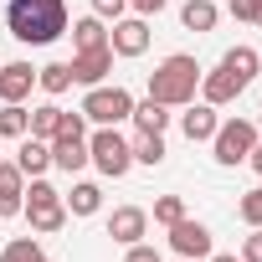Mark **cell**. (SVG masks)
Wrapping results in <instances>:
<instances>
[{
  "label": "cell",
  "mask_w": 262,
  "mask_h": 262,
  "mask_svg": "<svg viewBox=\"0 0 262 262\" xmlns=\"http://www.w3.org/2000/svg\"><path fill=\"white\" fill-rule=\"evenodd\" d=\"M36 88V67L31 62H6L0 67V103H26Z\"/></svg>",
  "instance_id": "cell-10"
},
{
  "label": "cell",
  "mask_w": 262,
  "mask_h": 262,
  "mask_svg": "<svg viewBox=\"0 0 262 262\" xmlns=\"http://www.w3.org/2000/svg\"><path fill=\"white\" fill-rule=\"evenodd\" d=\"M128 113H134V93L128 88H108V82H98V88H88V98H82V118L93 123V128H118Z\"/></svg>",
  "instance_id": "cell-4"
},
{
  "label": "cell",
  "mask_w": 262,
  "mask_h": 262,
  "mask_svg": "<svg viewBox=\"0 0 262 262\" xmlns=\"http://www.w3.org/2000/svg\"><path fill=\"white\" fill-rule=\"evenodd\" d=\"M41 262H47V257H41Z\"/></svg>",
  "instance_id": "cell-41"
},
{
  "label": "cell",
  "mask_w": 262,
  "mask_h": 262,
  "mask_svg": "<svg viewBox=\"0 0 262 262\" xmlns=\"http://www.w3.org/2000/svg\"><path fill=\"white\" fill-rule=\"evenodd\" d=\"M236 216H242L247 226H262V185H257V190H247V195L236 201Z\"/></svg>",
  "instance_id": "cell-28"
},
{
  "label": "cell",
  "mask_w": 262,
  "mask_h": 262,
  "mask_svg": "<svg viewBox=\"0 0 262 262\" xmlns=\"http://www.w3.org/2000/svg\"><path fill=\"white\" fill-rule=\"evenodd\" d=\"M0 262H41V247H36V236H11L6 247H0Z\"/></svg>",
  "instance_id": "cell-26"
},
{
  "label": "cell",
  "mask_w": 262,
  "mask_h": 262,
  "mask_svg": "<svg viewBox=\"0 0 262 262\" xmlns=\"http://www.w3.org/2000/svg\"><path fill=\"white\" fill-rule=\"evenodd\" d=\"M0 144H6V139H0ZM0 160H6V149H0Z\"/></svg>",
  "instance_id": "cell-37"
},
{
  "label": "cell",
  "mask_w": 262,
  "mask_h": 262,
  "mask_svg": "<svg viewBox=\"0 0 262 262\" xmlns=\"http://www.w3.org/2000/svg\"><path fill=\"white\" fill-rule=\"evenodd\" d=\"M123 262H165V257H160V252H155L149 242H134V247L123 252Z\"/></svg>",
  "instance_id": "cell-33"
},
{
  "label": "cell",
  "mask_w": 262,
  "mask_h": 262,
  "mask_svg": "<svg viewBox=\"0 0 262 262\" xmlns=\"http://www.w3.org/2000/svg\"><path fill=\"white\" fill-rule=\"evenodd\" d=\"M242 262H262V226H252V236H242Z\"/></svg>",
  "instance_id": "cell-31"
},
{
  "label": "cell",
  "mask_w": 262,
  "mask_h": 262,
  "mask_svg": "<svg viewBox=\"0 0 262 262\" xmlns=\"http://www.w3.org/2000/svg\"><path fill=\"white\" fill-rule=\"evenodd\" d=\"M247 165H252V170L262 175V144H252V155H247Z\"/></svg>",
  "instance_id": "cell-35"
},
{
  "label": "cell",
  "mask_w": 262,
  "mask_h": 262,
  "mask_svg": "<svg viewBox=\"0 0 262 262\" xmlns=\"http://www.w3.org/2000/svg\"><path fill=\"white\" fill-rule=\"evenodd\" d=\"M216 108L211 103H185V113H180V128H185V139L190 144H211V134H216Z\"/></svg>",
  "instance_id": "cell-14"
},
{
  "label": "cell",
  "mask_w": 262,
  "mask_h": 262,
  "mask_svg": "<svg viewBox=\"0 0 262 262\" xmlns=\"http://www.w3.org/2000/svg\"><path fill=\"white\" fill-rule=\"evenodd\" d=\"M62 206H67V216H98V211H103V190H98L93 180H77V185L62 195Z\"/></svg>",
  "instance_id": "cell-17"
},
{
  "label": "cell",
  "mask_w": 262,
  "mask_h": 262,
  "mask_svg": "<svg viewBox=\"0 0 262 262\" xmlns=\"http://www.w3.org/2000/svg\"><path fill=\"white\" fill-rule=\"evenodd\" d=\"M211 262H242V257H231V252H211Z\"/></svg>",
  "instance_id": "cell-36"
},
{
  "label": "cell",
  "mask_w": 262,
  "mask_h": 262,
  "mask_svg": "<svg viewBox=\"0 0 262 262\" xmlns=\"http://www.w3.org/2000/svg\"><path fill=\"white\" fill-rule=\"evenodd\" d=\"M221 67H226V72H231V77L247 88V82L262 72V52H257V47H231V52L221 57Z\"/></svg>",
  "instance_id": "cell-16"
},
{
  "label": "cell",
  "mask_w": 262,
  "mask_h": 262,
  "mask_svg": "<svg viewBox=\"0 0 262 262\" xmlns=\"http://www.w3.org/2000/svg\"><path fill=\"white\" fill-rule=\"evenodd\" d=\"M144 231H149V211H139V206H118V211L108 216V236H113L118 247L144 242Z\"/></svg>",
  "instance_id": "cell-9"
},
{
  "label": "cell",
  "mask_w": 262,
  "mask_h": 262,
  "mask_svg": "<svg viewBox=\"0 0 262 262\" xmlns=\"http://www.w3.org/2000/svg\"><path fill=\"white\" fill-rule=\"evenodd\" d=\"M21 201H26V175L16 160H0V216H21Z\"/></svg>",
  "instance_id": "cell-13"
},
{
  "label": "cell",
  "mask_w": 262,
  "mask_h": 262,
  "mask_svg": "<svg viewBox=\"0 0 262 262\" xmlns=\"http://www.w3.org/2000/svg\"><path fill=\"white\" fill-rule=\"evenodd\" d=\"M128 11V0H93V16H103V21H118Z\"/></svg>",
  "instance_id": "cell-32"
},
{
  "label": "cell",
  "mask_w": 262,
  "mask_h": 262,
  "mask_svg": "<svg viewBox=\"0 0 262 262\" xmlns=\"http://www.w3.org/2000/svg\"><path fill=\"white\" fill-rule=\"evenodd\" d=\"M226 11H231L236 21H252V26H257V16H262V0H226Z\"/></svg>",
  "instance_id": "cell-30"
},
{
  "label": "cell",
  "mask_w": 262,
  "mask_h": 262,
  "mask_svg": "<svg viewBox=\"0 0 262 262\" xmlns=\"http://www.w3.org/2000/svg\"><path fill=\"white\" fill-rule=\"evenodd\" d=\"M252 144H257V123L252 118H226V123H216V134H211V149H216V165H247V155H252Z\"/></svg>",
  "instance_id": "cell-6"
},
{
  "label": "cell",
  "mask_w": 262,
  "mask_h": 262,
  "mask_svg": "<svg viewBox=\"0 0 262 262\" xmlns=\"http://www.w3.org/2000/svg\"><path fill=\"white\" fill-rule=\"evenodd\" d=\"M128 118H134L139 134H165V128H170V108H165V103H155V98L134 103V113H128Z\"/></svg>",
  "instance_id": "cell-19"
},
{
  "label": "cell",
  "mask_w": 262,
  "mask_h": 262,
  "mask_svg": "<svg viewBox=\"0 0 262 262\" xmlns=\"http://www.w3.org/2000/svg\"><path fill=\"white\" fill-rule=\"evenodd\" d=\"M57 123H62V108L57 103H41V108H31V139H57Z\"/></svg>",
  "instance_id": "cell-25"
},
{
  "label": "cell",
  "mask_w": 262,
  "mask_h": 262,
  "mask_svg": "<svg viewBox=\"0 0 262 262\" xmlns=\"http://www.w3.org/2000/svg\"><path fill=\"white\" fill-rule=\"evenodd\" d=\"M57 139H88V118H82V108H77V113H67V108H62V123H57Z\"/></svg>",
  "instance_id": "cell-29"
},
{
  "label": "cell",
  "mask_w": 262,
  "mask_h": 262,
  "mask_svg": "<svg viewBox=\"0 0 262 262\" xmlns=\"http://www.w3.org/2000/svg\"><path fill=\"white\" fill-rule=\"evenodd\" d=\"M21 211H26L31 231H41V236H52V231H62V226H67V206H62V190H57V185H47L41 175L26 185V201H21Z\"/></svg>",
  "instance_id": "cell-3"
},
{
  "label": "cell",
  "mask_w": 262,
  "mask_h": 262,
  "mask_svg": "<svg viewBox=\"0 0 262 262\" xmlns=\"http://www.w3.org/2000/svg\"><path fill=\"white\" fill-rule=\"evenodd\" d=\"M257 134H262V118H257Z\"/></svg>",
  "instance_id": "cell-38"
},
{
  "label": "cell",
  "mask_w": 262,
  "mask_h": 262,
  "mask_svg": "<svg viewBox=\"0 0 262 262\" xmlns=\"http://www.w3.org/2000/svg\"><path fill=\"white\" fill-rule=\"evenodd\" d=\"M170 252L175 257H211L216 252V242H211V226L206 221H190V216H180L175 226H170Z\"/></svg>",
  "instance_id": "cell-7"
},
{
  "label": "cell",
  "mask_w": 262,
  "mask_h": 262,
  "mask_svg": "<svg viewBox=\"0 0 262 262\" xmlns=\"http://www.w3.org/2000/svg\"><path fill=\"white\" fill-rule=\"evenodd\" d=\"M52 165L67 170V175H77L88 165V139H52Z\"/></svg>",
  "instance_id": "cell-21"
},
{
  "label": "cell",
  "mask_w": 262,
  "mask_h": 262,
  "mask_svg": "<svg viewBox=\"0 0 262 262\" xmlns=\"http://www.w3.org/2000/svg\"><path fill=\"white\" fill-rule=\"evenodd\" d=\"M195 93H201V62L185 52H170L149 72V98L165 108H185V103H195Z\"/></svg>",
  "instance_id": "cell-2"
},
{
  "label": "cell",
  "mask_w": 262,
  "mask_h": 262,
  "mask_svg": "<svg viewBox=\"0 0 262 262\" xmlns=\"http://www.w3.org/2000/svg\"><path fill=\"white\" fill-rule=\"evenodd\" d=\"M108 47H113V57H144L149 52V21L144 16H118L113 31H108Z\"/></svg>",
  "instance_id": "cell-8"
},
{
  "label": "cell",
  "mask_w": 262,
  "mask_h": 262,
  "mask_svg": "<svg viewBox=\"0 0 262 262\" xmlns=\"http://www.w3.org/2000/svg\"><path fill=\"white\" fill-rule=\"evenodd\" d=\"M16 165H21V175H26V180L47 175V170H52V144H47V139H31V134H26V139L16 144Z\"/></svg>",
  "instance_id": "cell-15"
},
{
  "label": "cell",
  "mask_w": 262,
  "mask_h": 262,
  "mask_svg": "<svg viewBox=\"0 0 262 262\" xmlns=\"http://www.w3.org/2000/svg\"><path fill=\"white\" fill-rule=\"evenodd\" d=\"M165 6H170V0H128V11H134V16H144V21H149V16H160Z\"/></svg>",
  "instance_id": "cell-34"
},
{
  "label": "cell",
  "mask_w": 262,
  "mask_h": 262,
  "mask_svg": "<svg viewBox=\"0 0 262 262\" xmlns=\"http://www.w3.org/2000/svg\"><path fill=\"white\" fill-rule=\"evenodd\" d=\"M242 98V82L226 72V67H211V72H201V103H211V108H226V103H236Z\"/></svg>",
  "instance_id": "cell-12"
},
{
  "label": "cell",
  "mask_w": 262,
  "mask_h": 262,
  "mask_svg": "<svg viewBox=\"0 0 262 262\" xmlns=\"http://www.w3.org/2000/svg\"><path fill=\"white\" fill-rule=\"evenodd\" d=\"M221 11H216V0H185L180 6V26L185 31H216Z\"/></svg>",
  "instance_id": "cell-20"
},
{
  "label": "cell",
  "mask_w": 262,
  "mask_h": 262,
  "mask_svg": "<svg viewBox=\"0 0 262 262\" xmlns=\"http://www.w3.org/2000/svg\"><path fill=\"white\" fill-rule=\"evenodd\" d=\"M128 155H134V165H165V134H134L128 139Z\"/></svg>",
  "instance_id": "cell-22"
},
{
  "label": "cell",
  "mask_w": 262,
  "mask_h": 262,
  "mask_svg": "<svg viewBox=\"0 0 262 262\" xmlns=\"http://www.w3.org/2000/svg\"><path fill=\"white\" fill-rule=\"evenodd\" d=\"M108 72H113V47H98V52H77L72 57V82H82V88H98Z\"/></svg>",
  "instance_id": "cell-11"
},
{
  "label": "cell",
  "mask_w": 262,
  "mask_h": 262,
  "mask_svg": "<svg viewBox=\"0 0 262 262\" xmlns=\"http://www.w3.org/2000/svg\"><path fill=\"white\" fill-rule=\"evenodd\" d=\"M88 165H98L108 180H123L134 170V155H128V139L118 128H93L88 134Z\"/></svg>",
  "instance_id": "cell-5"
},
{
  "label": "cell",
  "mask_w": 262,
  "mask_h": 262,
  "mask_svg": "<svg viewBox=\"0 0 262 262\" xmlns=\"http://www.w3.org/2000/svg\"><path fill=\"white\" fill-rule=\"evenodd\" d=\"M6 26L21 47H52L57 36H67V0H11Z\"/></svg>",
  "instance_id": "cell-1"
},
{
  "label": "cell",
  "mask_w": 262,
  "mask_h": 262,
  "mask_svg": "<svg viewBox=\"0 0 262 262\" xmlns=\"http://www.w3.org/2000/svg\"><path fill=\"white\" fill-rule=\"evenodd\" d=\"M180 216H185V201H180V195H160V201H155V221H160V226H175Z\"/></svg>",
  "instance_id": "cell-27"
},
{
  "label": "cell",
  "mask_w": 262,
  "mask_h": 262,
  "mask_svg": "<svg viewBox=\"0 0 262 262\" xmlns=\"http://www.w3.org/2000/svg\"><path fill=\"white\" fill-rule=\"evenodd\" d=\"M36 88L52 93V98H62V93L72 88V62H47V67H36Z\"/></svg>",
  "instance_id": "cell-23"
},
{
  "label": "cell",
  "mask_w": 262,
  "mask_h": 262,
  "mask_svg": "<svg viewBox=\"0 0 262 262\" xmlns=\"http://www.w3.org/2000/svg\"><path fill=\"white\" fill-rule=\"evenodd\" d=\"M257 26H262V16H257Z\"/></svg>",
  "instance_id": "cell-40"
},
{
  "label": "cell",
  "mask_w": 262,
  "mask_h": 262,
  "mask_svg": "<svg viewBox=\"0 0 262 262\" xmlns=\"http://www.w3.org/2000/svg\"><path fill=\"white\" fill-rule=\"evenodd\" d=\"M67 31H72V47H77V52H98V47H108V26H103V16H82V21H72Z\"/></svg>",
  "instance_id": "cell-18"
},
{
  "label": "cell",
  "mask_w": 262,
  "mask_h": 262,
  "mask_svg": "<svg viewBox=\"0 0 262 262\" xmlns=\"http://www.w3.org/2000/svg\"><path fill=\"white\" fill-rule=\"evenodd\" d=\"M31 134V113L21 103H0V139H26Z\"/></svg>",
  "instance_id": "cell-24"
},
{
  "label": "cell",
  "mask_w": 262,
  "mask_h": 262,
  "mask_svg": "<svg viewBox=\"0 0 262 262\" xmlns=\"http://www.w3.org/2000/svg\"><path fill=\"white\" fill-rule=\"evenodd\" d=\"M175 262H190V257H175Z\"/></svg>",
  "instance_id": "cell-39"
}]
</instances>
